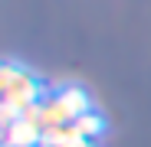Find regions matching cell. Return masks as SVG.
I'll use <instances>...</instances> for the list:
<instances>
[{
    "mask_svg": "<svg viewBox=\"0 0 151 147\" xmlns=\"http://www.w3.org/2000/svg\"><path fill=\"white\" fill-rule=\"evenodd\" d=\"M69 147H92V141H86V137H79V141H72Z\"/></svg>",
    "mask_w": 151,
    "mask_h": 147,
    "instance_id": "8992f818",
    "label": "cell"
},
{
    "mask_svg": "<svg viewBox=\"0 0 151 147\" xmlns=\"http://www.w3.org/2000/svg\"><path fill=\"white\" fill-rule=\"evenodd\" d=\"M0 92H4V105H0L4 124L17 121L27 108L40 105V95H43L36 75L27 72L23 65H17V62H4V69H0Z\"/></svg>",
    "mask_w": 151,
    "mask_h": 147,
    "instance_id": "6da1fadb",
    "label": "cell"
},
{
    "mask_svg": "<svg viewBox=\"0 0 151 147\" xmlns=\"http://www.w3.org/2000/svg\"><path fill=\"white\" fill-rule=\"evenodd\" d=\"M86 111H92L89 108V95L82 88H76V85H66L63 92H56V95H49V98L40 102V124H43V131L46 128H59V124H72Z\"/></svg>",
    "mask_w": 151,
    "mask_h": 147,
    "instance_id": "7a4b0ae2",
    "label": "cell"
},
{
    "mask_svg": "<svg viewBox=\"0 0 151 147\" xmlns=\"http://www.w3.org/2000/svg\"><path fill=\"white\" fill-rule=\"evenodd\" d=\"M43 144V124H40V105L27 108L17 121L7 124V147H40Z\"/></svg>",
    "mask_w": 151,
    "mask_h": 147,
    "instance_id": "3957f363",
    "label": "cell"
},
{
    "mask_svg": "<svg viewBox=\"0 0 151 147\" xmlns=\"http://www.w3.org/2000/svg\"><path fill=\"white\" fill-rule=\"evenodd\" d=\"M82 134L72 124H59V128H46L43 131V147H69L72 141H79Z\"/></svg>",
    "mask_w": 151,
    "mask_h": 147,
    "instance_id": "277c9868",
    "label": "cell"
},
{
    "mask_svg": "<svg viewBox=\"0 0 151 147\" xmlns=\"http://www.w3.org/2000/svg\"><path fill=\"white\" fill-rule=\"evenodd\" d=\"M40 147H43V144H40Z\"/></svg>",
    "mask_w": 151,
    "mask_h": 147,
    "instance_id": "52a82bcc",
    "label": "cell"
},
{
    "mask_svg": "<svg viewBox=\"0 0 151 147\" xmlns=\"http://www.w3.org/2000/svg\"><path fill=\"white\" fill-rule=\"evenodd\" d=\"M72 128L79 131L86 141H92V137H99V134H102V118H99L95 111H86V114H79V118L72 121Z\"/></svg>",
    "mask_w": 151,
    "mask_h": 147,
    "instance_id": "5b68a950",
    "label": "cell"
}]
</instances>
